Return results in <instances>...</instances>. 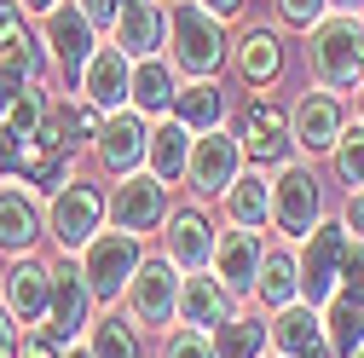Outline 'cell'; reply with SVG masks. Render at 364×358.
I'll use <instances>...</instances> for the list:
<instances>
[{
	"label": "cell",
	"instance_id": "obj_17",
	"mask_svg": "<svg viewBox=\"0 0 364 358\" xmlns=\"http://www.w3.org/2000/svg\"><path fill=\"white\" fill-rule=\"evenodd\" d=\"M75 93L93 104L99 116L127 110V93H133V58H127L122 47H110V40H105V47L93 53V64L81 70V87H75Z\"/></svg>",
	"mask_w": 364,
	"mask_h": 358
},
{
	"label": "cell",
	"instance_id": "obj_50",
	"mask_svg": "<svg viewBox=\"0 0 364 358\" xmlns=\"http://www.w3.org/2000/svg\"><path fill=\"white\" fill-rule=\"evenodd\" d=\"M358 121H364V93H358Z\"/></svg>",
	"mask_w": 364,
	"mask_h": 358
},
{
	"label": "cell",
	"instance_id": "obj_46",
	"mask_svg": "<svg viewBox=\"0 0 364 358\" xmlns=\"http://www.w3.org/2000/svg\"><path fill=\"white\" fill-rule=\"evenodd\" d=\"M330 12H341V18H364V0H330Z\"/></svg>",
	"mask_w": 364,
	"mask_h": 358
},
{
	"label": "cell",
	"instance_id": "obj_7",
	"mask_svg": "<svg viewBox=\"0 0 364 358\" xmlns=\"http://www.w3.org/2000/svg\"><path fill=\"white\" fill-rule=\"evenodd\" d=\"M179 283H186V272L162 254V260H145L139 272H133L127 295H122V312L139 330H168V318H179Z\"/></svg>",
	"mask_w": 364,
	"mask_h": 358
},
{
	"label": "cell",
	"instance_id": "obj_38",
	"mask_svg": "<svg viewBox=\"0 0 364 358\" xmlns=\"http://www.w3.org/2000/svg\"><path fill=\"white\" fill-rule=\"evenodd\" d=\"M23 35H29V23H23V12H18V0H0V58H6Z\"/></svg>",
	"mask_w": 364,
	"mask_h": 358
},
{
	"label": "cell",
	"instance_id": "obj_33",
	"mask_svg": "<svg viewBox=\"0 0 364 358\" xmlns=\"http://www.w3.org/2000/svg\"><path fill=\"white\" fill-rule=\"evenodd\" d=\"M47 116H53V99H47V87H41V81H29L23 93H18V104H12V116H6V121L23 133V139H35Z\"/></svg>",
	"mask_w": 364,
	"mask_h": 358
},
{
	"label": "cell",
	"instance_id": "obj_24",
	"mask_svg": "<svg viewBox=\"0 0 364 358\" xmlns=\"http://www.w3.org/2000/svg\"><path fill=\"white\" fill-rule=\"evenodd\" d=\"M191 139H197V133H191L186 121H173V116H162V121L151 127V156H145V168L162 179V185L186 179V162H191Z\"/></svg>",
	"mask_w": 364,
	"mask_h": 358
},
{
	"label": "cell",
	"instance_id": "obj_10",
	"mask_svg": "<svg viewBox=\"0 0 364 358\" xmlns=\"http://www.w3.org/2000/svg\"><path fill=\"white\" fill-rule=\"evenodd\" d=\"M93 156H99V168L105 173H139L145 168V156H151V121L139 116V110H110L105 121H99V133H93Z\"/></svg>",
	"mask_w": 364,
	"mask_h": 358
},
{
	"label": "cell",
	"instance_id": "obj_5",
	"mask_svg": "<svg viewBox=\"0 0 364 358\" xmlns=\"http://www.w3.org/2000/svg\"><path fill=\"white\" fill-rule=\"evenodd\" d=\"M347 243H353V232H347V219H318V226L306 232V243H301V300L306 306H324L336 289H341V260H347Z\"/></svg>",
	"mask_w": 364,
	"mask_h": 358
},
{
	"label": "cell",
	"instance_id": "obj_25",
	"mask_svg": "<svg viewBox=\"0 0 364 358\" xmlns=\"http://www.w3.org/2000/svg\"><path fill=\"white\" fill-rule=\"evenodd\" d=\"M220 202H225V219H232V226L260 232L266 219H272V179H266L260 168H249V173L232 179V191H225Z\"/></svg>",
	"mask_w": 364,
	"mask_h": 358
},
{
	"label": "cell",
	"instance_id": "obj_42",
	"mask_svg": "<svg viewBox=\"0 0 364 358\" xmlns=\"http://www.w3.org/2000/svg\"><path fill=\"white\" fill-rule=\"evenodd\" d=\"M18 347H23V335H18V318L6 312V300H0V358H18Z\"/></svg>",
	"mask_w": 364,
	"mask_h": 358
},
{
	"label": "cell",
	"instance_id": "obj_43",
	"mask_svg": "<svg viewBox=\"0 0 364 358\" xmlns=\"http://www.w3.org/2000/svg\"><path fill=\"white\" fill-rule=\"evenodd\" d=\"M347 232H353V237H364V191H353V197H347Z\"/></svg>",
	"mask_w": 364,
	"mask_h": 358
},
{
	"label": "cell",
	"instance_id": "obj_14",
	"mask_svg": "<svg viewBox=\"0 0 364 358\" xmlns=\"http://www.w3.org/2000/svg\"><path fill=\"white\" fill-rule=\"evenodd\" d=\"M289 127H295V151H306V156L336 151L341 133H347V104H341V93H330V87L301 93L295 110H289Z\"/></svg>",
	"mask_w": 364,
	"mask_h": 358
},
{
	"label": "cell",
	"instance_id": "obj_48",
	"mask_svg": "<svg viewBox=\"0 0 364 358\" xmlns=\"http://www.w3.org/2000/svg\"><path fill=\"white\" fill-rule=\"evenodd\" d=\"M306 358H336V347H330V341H318V347H312Z\"/></svg>",
	"mask_w": 364,
	"mask_h": 358
},
{
	"label": "cell",
	"instance_id": "obj_4",
	"mask_svg": "<svg viewBox=\"0 0 364 358\" xmlns=\"http://www.w3.org/2000/svg\"><path fill=\"white\" fill-rule=\"evenodd\" d=\"M105 219H110V197L99 185H87V179H70V185L47 202V237L64 254H81L87 243L105 232Z\"/></svg>",
	"mask_w": 364,
	"mask_h": 358
},
{
	"label": "cell",
	"instance_id": "obj_1",
	"mask_svg": "<svg viewBox=\"0 0 364 358\" xmlns=\"http://www.w3.org/2000/svg\"><path fill=\"white\" fill-rule=\"evenodd\" d=\"M232 53L225 18H214L197 0H173L168 6V64L186 81H220V64Z\"/></svg>",
	"mask_w": 364,
	"mask_h": 358
},
{
	"label": "cell",
	"instance_id": "obj_28",
	"mask_svg": "<svg viewBox=\"0 0 364 358\" xmlns=\"http://www.w3.org/2000/svg\"><path fill=\"white\" fill-rule=\"evenodd\" d=\"M255 295H260L272 312L295 306V300H301V260H295L289 249H266V260H260V278H255Z\"/></svg>",
	"mask_w": 364,
	"mask_h": 358
},
{
	"label": "cell",
	"instance_id": "obj_40",
	"mask_svg": "<svg viewBox=\"0 0 364 358\" xmlns=\"http://www.w3.org/2000/svg\"><path fill=\"white\" fill-rule=\"evenodd\" d=\"M23 87H29V81H23L12 64H0V121L12 116V104H18V93H23Z\"/></svg>",
	"mask_w": 364,
	"mask_h": 358
},
{
	"label": "cell",
	"instance_id": "obj_30",
	"mask_svg": "<svg viewBox=\"0 0 364 358\" xmlns=\"http://www.w3.org/2000/svg\"><path fill=\"white\" fill-rule=\"evenodd\" d=\"M87 347H93V358H145L139 324H133L127 312H105V318H93V324H87Z\"/></svg>",
	"mask_w": 364,
	"mask_h": 358
},
{
	"label": "cell",
	"instance_id": "obj_19",
	"mask_svg": "<svg viewBox=\"0 0 364 358\" xmlns=\"http://www.w3.org/2000/svg\"><path fill=\"white\" fill-rule=\"evenodd\" d=\"M260 260H266V243H260V232H249V226H232V232H220V243H214V266H208V272H214L225 289H232L237 300H243V295H255Z\"/></svg>",
	"mask_w": 364,
	"mask_h": 358
},
{
	"label": "cell",
	"instance_id": "obj_52",
	"mask_svg": "<svg viewBox=\"0 0 364 358\" xmlns=\"http://www.w3.org/2000/svg\"><path fill=\"white\" fill-rule=\"evenodd\" d=\"M353 358H364V347H358V352H353Z\"/></svg>",
	"mask_w": 364,
	"mask_h": 358
},
{
	"label": "cell",
	"instance_id": "obj_34",
	"mask_svg": "<svg viewBox=\"0 0 364 358\" xmlns=\"http://www.w3.org/2000/svg\"><path fill=\"white\" fill-rule=\"evenodd\" d=\"M162 358H220V352H214V335H208V330L179 324V330H168V341H162Z\"/></svg>",
	"mask_w": 364,
	"mask_h": 358
},
{
	"label": "cell",
	"instance_id": "obj_8",
	"mask_svg": "<svg viewBox=\"0 0 364 358\" xmlns=\"http://www.w3.org/2000/svg\"><path fill=\"white\" fill-rule=\"evenodd\" d=\"M41 40H47V53H53V64H58V75H64L70 87H81V70L93 64V53L105 47L99 29H93V18H87L75 0H64L58 12H47V29H41Z\"/></svg>",
	"mask_w": 364,
	"mask_h": 358
},
{
	"label": "cell",
	"instance_id": "obj_47",
	"mask_svg": "<svg viewBox=\"0 0 364 358\" xmlns=\"http://www.w3.org/2000/svg\"><path fill=\"white\" fill-rule=\"evenodd\" d=\"M64 358H93V347H87V341H75V347H64Z\"/></svg>",
	"mask_w": 364,
	"mask_h": 358
},
{
	"label": "cell",
	"instance_id": "obj_41",
	"mask_svg": "<svg viewBox=\"0 0 364 358\" xmlns=\"http://www.w3.org/2000/svg\"><path fill=\"white\" fill-rule=\"evenodd\" d=\"M75 6L93 18V29H105V35H110V23H116V12H122V0H75Z\"/></svg>",
	"mask_w": 364,
	"mask_h": 358
},
{
	"label": "cell",
	"instance_id": "obj_20",
	"mask_svg": "<svg viewBox=\"0 0 364 358\" xmlns=\"http://www.w3.org/2000/svg\"><path fill=\"white\" fill-rule=\"evenodd\" d=\"M162 40H168L162 0H122V12L110 23V47H122L127 58H156Z\"/></svg>",
	"mask_w": 364,
	"mask_h": 358
},
{
	"label": "cell",
	"instance_id": "obj_13",
	"mask_svg": "<svg viewBox=\"0 0 364 358\" xmlns=\"http://www.w3.org/2000/svg\"><path fill=\"white\" fill-rule=\"evenodd\" d=\"M87 324H93V289H87V278H81V260L64 254V260L53 266V312H47V335H53L58 347H75Z\"/></svg>",
	"mask_w": 364,
	"mask_h": 358
},
{
	"label": "cell",
	"instance_id": "obj_44",
	"mask_svg": "<svg viewBox=\"0 0 364 358\" xmlns=\"http://www.w3.org/2000/svg\"><path fill=\"white\" fill-rule=\"evenodd\" d=\"M197 6H208L214 18H237V12L249 6V0H197Z\"/></svg>",
	"mask_w": 364,
	"mask_h": 358
},
{
	"label": "cell",
	"instance_id": "obj_23",
	"mask_svg": "<svg viewBox=\"0 0 364 358\" xmlns=\"http://www.w3.org/2000/svg\"><path fill=\"white\" fill-rule=\"evenodd\" d=\"M232 64L249 87H272L284 75V40L272 35V29H243L237 35V47H232Z\"/></svg>",
	"mask_w": 364,
	"mask_h": 358
},
{
	"label": "cell",
	"instance_id": "obj_49",
	"mask_svg": "<svg viewBox=\"0 0 364 358\" xmlns=\"http://www.w3.org/2000/svg\"><path fill=\"white\" fill-rule=\"evenodd\" d=\"M358 93H364V64H358Z\"/></svg>",
	"mask_w": 364,
	"mask_h": 358
},
{
	"label": "cell",
	"instance_id": "obj_18",
	"mask_svg": "<svg viewBox=\"0 0 364 358\" xmlns=\"http://www.w3.org/2000/svg\"><path fill=\"white\" fill-rule=\"evenodd\" d=\"M214 226H208V214L203 208H168V237H162V254L179 266V272H208L214 266Z\"/></svg>",
	"mask_w": 364,
	"mask_h": 358
},
{
	"label": "cell",
	"instance_id": "obj_31",
	"mask_svg": "<svg viewBox=\"0 0 364 358\" xmlns=\"http://www.w3.org/2000/svg\"><path fill=\"white\" fill-rule=\"evenodd\" d=\"M266 335H272V324L237 312V318H225V324L214 330V352H220V358H260V352H266Z\"/></svg>",
	"mask_w": 364,
	"mask_h": 358
},
{
	"label": "cell",
	"instance_id": "obj_3",
	"mask_svg": "<svg viewBox=\"0 0 364 358\" xmlns=\"http://www.w3.org/2000/svg\"><path fill=\"white\" fill-rule=\"evenodd\" d=\"M81 278H87V289H93V300H105V306H116L122 295H127V283H133V272L145 266V237H133V232H99L93 243H87L81 254Z\"/></svg>",
	"mask_w": 364,
	"mask_h": 358
},
{
	"label": "cell",
	"instance_id": "obj_45",
	"mask_svg": "<svg viewBox=\"0 0 364 358\" xmlns=\"http://www.w3.org/2000/svg\"><path fill=\"white\" fill-rule=\"evenodd\" d=\"M58 6H64V0H18L23 18H47V12H58Z\"/></svg>",
	"mask_w": 364,
	"mask_h": 358
},
{
	"label": "cell",
	"instance_id": "obj_39",
	"mask_svg": "<svg viewBox=\"0 0 364 358\" xmlns=\"http://www.w3.org/2000/svg\"><path fill=\"white\" fill-rule=\"evenodd\" d=\"M18 358H64V347H58L47 330H23V347H18Z\"/></svg>",
	"mask_w": 364,
	"mask_h": 358
},
{
	"label": "cell",
	"instance_id": "obj_16",
	"mask_svg": "<svg viewBox=\"0 0 364 358\" xmlns=\"http://www.w3.org/2000/svg\"><path fill=\"white\" fill-rule=\"evenodd\" d=\"M47 232V208L41 191L23 179H0V254H35V237Z\"/></svg>",
	"mask_w": 364,
	"mask_h": 358
},
{
	"label": "cell",
	"instance_id": "obj_11",
	"mask_svg": "<svg viewBox=\"0 0 364 358\" xmlns=\"http://www.w3.org/2000/svg\"><path fill=\"white\" fill-rule=\"evenodd\" d=\"M243 139L237 133H225V127H214V133H197L191 139V162H186V185L191 191H203V197H225L232 191V179L243 173Z\"/></svg>",
	"mask_w": 364,
	"mask_h": 358
},
{
	"label": "cell",
	"instance_id": "obj_37",
	"mask_svg": "<svg viewBox=\"0 0 364 358\" xmlns=\"http://www.w3.org/2000/svg\"><path fill=\"white\" fill-rule=\"evenodd\" d=\"M341 295H358V300H364V237L347 243V260H341Z\"/></svg>",
	"mask_w": 364,
	"mask_h": 358
},
{
	"label": "cell",
	"instance_id": "obj_51",
	"mask_svg": "<svg viewBox=\"0 0 364 358\" xmlns=\"http://www.w3.org/2000/svg\"><path fill=\"white\" fill-rule=\"evenodd\" d=\"M260 358H284V352H260Z\"/></svg>",
	"mask_w": 364,
	"mask_h": 358
},
{
	"label": "cell",
	"instance_id": "obj_9",
	"mask_svg": "<svg viewBox=\"0 0 364 358\" xmlns=\"http://www.w3.org/2000/svg\"><path fill=\"white\" fill-rule=\"evenodd\" d=\"M168 219V185L145 168V173H122L110 185V226L133 232V237H151Z\"/></svg>",
	"mask_w": 364,
	"mask_h": 358
},
{
	"label": "cell",
	"instance_id": "obj_2",
	"mask_svg": "<svg viewBox=\"0 0 364 358\" xmlns=\"http://www.w3.org/2000/svg\"><path fill=\"white\" fill-rule=\"evenodd\" d=\"M306 64L312 81L341 93V87H358V64H364V23L330 12L318 29H306Z\"/></svg>",
	"mask_w": 364,
	"mask_h": 358
},
{
	"label": "cell",
	"instance_id": "obj_36",
	"mask_svg": "<svg viewBox=\"0 0 364 358\" xmlns=\"http://www.w3.org/2000/svg\"><path fill=\"white\" fill-rule=\"evenodd\" d=\"M23 133L12 127V121H0V173H6V179H18V168H23Z\"/></svg>",
	"mask_w": 364,
	"mask_h": 358
},
{
	"label": "cell",
	"instance_id": "obj_27",
	"mask_svg": "<svg viewBox=\"0 0 364 358\" xmlns=\"http://www.w3.org/2000/svg\"><path fill=\"white\" fill-rule=\"evenodd\" d=\"M173 121H186L191 133H214L225 121V93L220 81H179L173 93Z\"/></svg>",
	"mask_w": 364,
	"mask_h": 358
},
{
	"label": "cell",
	"instance_id": "obj_29",
	"mask_svg": "<svg viewBox=\"0 0 364 358\" xmlns=\"http://www.w3.org/2000/svg\"><path fill=\"white\" fill-rule=\"evenodd\" d=\"M324 341L336 347V358H353L364 347V300L358 295H330L324 300Z\"/></svg>",
	"mask_w": 364,
	"mask_h": 358
},
{
	"label": "cell",
	"instance_id": "obj_12",
	"mask_svg": "<svg viewBox=\"0 0 364 358\" xmlns=\"http://www.w3.org/2000/svg\"><path fill=\"white\" fill-rule=\"evenodd\" d=\"M0 300L6 312L23 324V330H47V312H53V266L35 260V254H18L0 278Z\"/></svg>",
	"mask_w": 364,
	"mask_h": 358
},
{
	"label": "cell",
	"instance_id": "obj_6",
	"mask_svg": "<svg viewBox=\"0 0 364 358\" xmlns=\"http://www.w3.org/2000/svg\"><path fill=\"white\" fill-rule=\"evenodd\" d=\"M324 219V185L306 162H284L278 179H272V226H278L289 243H306V232Z\"/></svg>",
	"mask_w": 364,
	"mask_h": 358
},
{
	"label": "cell",
	"instance_id": "obj_32",
	"mask_svg": "<svg viewBox=\"0 0 364 358\" xmlns=\"http://www.w3.org/2000/svg\"><path fill=\"white\" fill-rule=\"evenodd\" d=\"M330 156H336L341 185H347V191H364V121H353V127L341 133V145H336Z\"/></svg>",
	"mask_w": 364,
	"mask_h": 358
},
{
	"label": "cell",
	"instance_id": "obj_26",
	"mask_svg": "<svg viewBox=\"0 0 364 358\" xmlns=\"http://www.w3.org/2000/svg\"><path fill=\"white\" fill-rule=\"evenodd\" d=\"M318 341H324V312H318V306L295 300V306L278 312V324H272V347H278L284 358H306Z\"/></svg>",
	"mask_w": 364,
	"mask_h": 358
},
{
	"label": "cell",
	"instance_id": "obj_22",
	"mask_svg": "<svg viewBox=\"0 0 364 358\" xmlns=\"http://www.w3.org/2000/svg\"><path fill=\"white\" fill-rule=\"evenodd\" d=\"M173 93H179V70L156 53V58H133V93L127 104L139 110V116H173Z\"/></svg>",
	"mask_w": 364,
	"mask_h": 358
},
{
	"label": "cell",
	"instance_id": "obj_15",
	"mask_svg": "<svg viewBox=\"0 0 364 358\" xmlns=\"http://www.w3.org/2000/svg\"><path fill=\"white\" fill-rule=\"evenodd\" d=\"M237 139H243V156L255 168H284L289 151H295V127H289V110L278 99H255L243 110V127H237Z\"/></svg>",
	"mask_w": 364,
	"mask_h": 358
},
{
	"label": "cell",
	"instance_id": "obj_21",
	"mask_svg": "<svg viewBox=\"0 0 364 358\" xmlns=\"http://www.w3.org/2000/svg\"><path fill=\"white\" fill-rule=\"evenodd\" d=\"M225 318H237V295L225 289L214 272H191L186 283H179V318L173 324H191V330H220Z\"/></svg>",
	"mask_w": 364,
	"mask_h": 358
},
{
	"label": "cell",
	"instance_id": "obj_35",
	"mask_svg": "<svg viewBox=\"0 0 364 358\" xmlns=\"http://www.w3.org/2000/svg\"><path fill=\"white\" fill-rule=\"evenodd\" d=\"M272 6H278V18L289 29H318L330 18V0H272Z\"/></svg>",
	"mask_w": 364,
	"mask_h": 358
}]
</instances>
